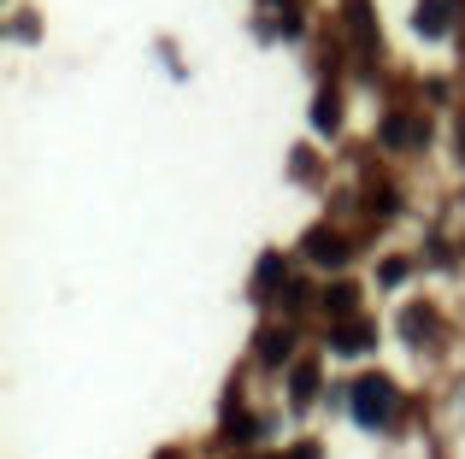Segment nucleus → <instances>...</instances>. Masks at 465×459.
Here are the masks:
<instances>
[{"mask_svg":"<svg viewBox=\"0 0 465 459\" xmlns=\"http://www.w3.org/2000/svg\"><path fill=\"white\" fill-rule=\"evenodd\" d=\"M395 406H401V395H395L389 377H360V383H353V418H360L365 430L395 425Z\"/></svg>","mask_w":465,"mask_h":459,"instance_id":"f257e3e1","label":"nucleus"},{"mask_svg":"<svg viewBox=\"0 0 465 459\" xmlns=\"http://www.w3.org/2000/svg\"><path fill=\"white\" fill-rule=\"evenodd\" d=\"M307 253H312L318 265H341V259H348L341 236H330V230H312V236H307Z\"/></svg>","mask_w":465,"mask_h":459,"instance_id":"f03ea898","label":"nucleus"},{"mask_svg":"<svg viewBox=\"0 0 465 459\" xmlns=\"http://www.w3.org/2000/svg\"><path fill=\"white\" fill-rule=\"evenodd\" d=\"M412 24H419L424 35H442L448 30V0H419V18Z\"/></svg>","mask_w":465,"mask_h":459,"instance_id":"7ed1b4c3","label":"nucleus"},{"mask_svg":"<svg viewBox=\"0 0 465 459\" xmlns=\"http://www.w3.org/2000/svg\"><path fill=\"white\" fill-rule=\"evenodd\" d=\"M330 342H336V354H365V347H371V330H365V324H341Z\"/></svg>","mask_w":465,"mask_h":459,"instance_id":"20e7f679","label":"nucleus"},{"mask_svg":"<svg viewBox=\"0 0 465 459\" xmlns=\"http://www.w3.org/2000/svg\"><path fill=\"white\" fill-rule=\"evenodd\" d=\"M389 142H395V148H407V142H424V130L419 124H407V118H389V130H383Z\"/></svg>","mask_w":465,"mask_h":459,"instance_id":"39448f33","label":"nucleus"},{"mask_svg":"<svg viewBox=\"0 0 465 459\" xmlns=\"http://www.w3.org/2000/svg\"><path fill=\"white\" fill-rule=\"evenodd\" d=\"M260 354H265V359H283V354H289V330H283V336L272 330V336H265V342H260Z\"/></svg>","mask_w":465,"mask_h":459,"instance_id":"423d86ee","label":"nucleus"},{"mask_svg":"<svg viewBox=\"0 0 465 459\" xmlns=\"http://www.w3.org/2000/svg\"><path fill=\"white\" fill-rule=\"evenodd\" d=\"M312 124H318V130H330V124H336V101H330V94L312 106Z\"/></svg>","mask_w":465,"mask_h":459,"instance_id":"0eeeda50","label":"nucleus"},{"mask_svg":"<svg viewBox=\"0 0 465 459\" xmlns=\"http://www.w3.org/2000/svg\"><path fill=\"white\" fill-rule=\"evenodd\" d=\"M324 307H336V312H348V307H353V288H348V283H336V288H330V295H324Z\"/></svg>","mask_w":465,"mask_h":459,"instance_id":"6e6552de","label":"nucleus"},{"mask_svg":"<svg viewBox=\"0 0 465 459\" xmlns=\"http://www.w3.org/2000/svg\"><path fill=\"white\" fill-rule=\"evenodd\" d=\"M295 401H312V371H295Z\"/></svg>","mask_w":465,"mask_h":459,"instance_id":"1a4fd4ad","label":"nucleus"}]
</instances>
